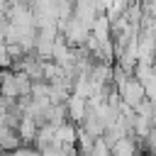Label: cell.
I'll list each match as a JSON object with an SVG mask.
<instances>
[{
    "instance_id": "1",
    "label": "cell",
    "mask_w": 156,
    "mask_h": 156,
    "mask_svg": "<svg viewBox=\"0 0 156 156\" xmlns=\"http://www.w3.org/2000/svg\"><path fill=\"white\" fill-rule=\"evenodd\" d=\"M66 110H68V119L80 124L83 117H85V110H88V98H80V95L71 93L68 100H66Z\"/></svg>"
},
{
    "instance_id": "2",
    "label": "cell",
    "mask_w": 156,
    "mask_h": 156,
    "mask_svg": "<svg viewBox=\"0 0 156 156\" xmlns=\"http://www.w3.org/2000/svg\"><path fill=\"white\" fill-rule=\"evenodd\" d=\"M20 144H22L20 132H17L15 127H10V124H2V127H0V149H2V151H15Z\"/></svg>"
},
{
    "instance_id": "3",
    "label": "cell",
    "mask_w": 156,
    "mask_h": 156,
    "mask_svg": "<svg viewBox=\"0 0 156 156\" xmlns=\"http://www.w3.org/2000/svg\"><path fill=\"white\" fill-rule=\"evenodd\" d=\"M0 68H12V56L7 51V44H0Z\"/></svg>"
}]
</instances>
